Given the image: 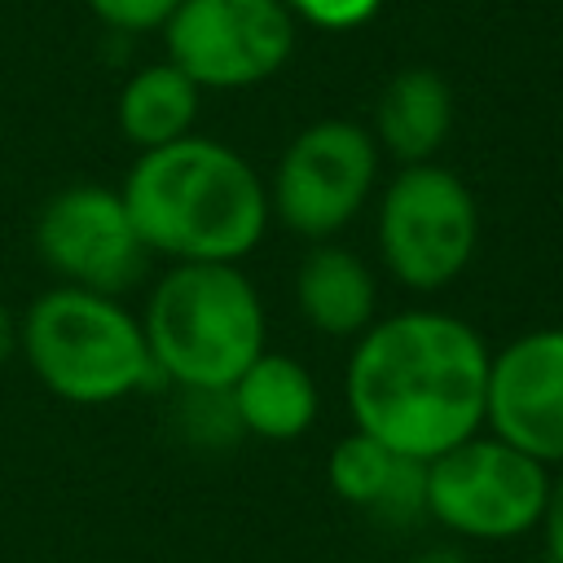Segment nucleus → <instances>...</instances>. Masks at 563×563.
<instances>
[{
    "label": "nucleus",
    "mask_w": 563,
    "mask_h": 563,
    "mask_svg": "<svg viewBox=\"0 0 563 563\" xmlns=\"http://www.w3.org/2000/svg\"><path fill=\"white\" fill-rule=\"evenodd\" d=\"M18 352L44 391L84 409L128 400L158 383L141 317L119 295L62 282L40 290L18 317Z\"/></svg>",
    "instance_id": "4"
},
{
    "label": "nucleus",
    "mask_w": 563,
    "mask_h": 563,
    "mask_svg": "<svg viewBox=\"0 0 563 563\" xmlns=\"http://www.w3.org/2000/svg\"><path fill=\"white\" fill-rule=\"evenodd\" d=\"M35 255L62 282L101 295H128L150 273V246L119 189L97 180L62 185L35 216Z\"/></svg>",
    "instance_id": "9"
},
{
    "label": "nucleus",
    "mask_w": 563,
    "mask_h": 563,
    "mask_svg": "<svg viewBox=\"0 0 563 563\" xmlns=\"http://www.w3.org/2000/svg\"><path fill=\"white\" fill-rule=\"evenodd\" d=\"M541 550H545V563H563V466L550 471V493H545V506H541Z\"/></svg>",
    "instance_id": "18"
},
{
    "label": "nucleus",
    "mask_w": 563,
    "mask_h": 563,
    "mask_svg": "<svg viewBox=\"0 0 563 563\" xmlns=\"http://www.w3.org/2000/svg\"><path fill=\"white\" fill-rule=\"evenodd\" d=\"M13 352H18V312L0 303V365H9Z\"/></svg>",
    "instance_id": "19"
},
{
    "label": "nucleus",
    "mask_w": 563,
    "mask_h": 563,
    "mask_svg": "<svg viewBox=\"0 0 563 563\" xmlns=\"http://www.w3.org/2000/svg\"><path fill=\"white\" fill-rule=\"evenodd\" d=\"M409 563H471V559H466V550H462V545H453V541H440V545H427V550H418Z\"/></svg>",
    "instance_id": "20"
},
{
    "label": "nucleus",
    "mask_w": 563,
    "mask_h": 563,
    "mask_svg": "<svg viewBox=\"0 0 563 563\" xmlns=\"http://www.w3.org/2000/svg\"><path fill=\"white\" fill-rule=\"evenodd\" d=\"M295 308L325 339H356L378 317V273L339 242H312L295 264Z\"/></svg>",
    "instance_id": "11"
},
{
    "label": "nucleus",
    "mask_w": 563,
    "mask_h": 563,
    "mask_svg": "<svg viewBox=\"0 0 563 563\" xmlns=\"http://www.w3.org/2000/svg\"><path fill=\"white\" fill-rule=\"evenodd\" d=\"M136 317L158 383L176 391H229L268 347L264 299L242 264H167Z\"/></svg>",
    "instance_id": "3"
},
{
    "label": "nucleus",
    "mask_w": 563,
    "mask_h": 563,
    "mask_svg": "<svg viewBox=\"0 0 563 563\" xmlns=\"http://www.w3.org/2000/svg\"><path fill=\"white\" fill-rule=\"evenodd\" d=\"M488 339L457 312L400 308L352 339L343 400L365 431L409 462H431L484 431Z\"/></svg>",
    "instance_id": "1"
},
{
    "label": "nucleus",
    "mask_w": 563,
    "mask_h": 563,
    "mask_svg": "<svg viewBox=\"0 0 563 563\" xmlns=\"http://www.w3.org/2000/svg\"><path fill=\"white\" fill-rule=\"evenodd\" d=\"M198 110H202V88L176 62L163 57L123 79L114 101V123L123 141L136 145V154H145L189 136L198 123Z\"/></svg>",
    "instance_id": "15"
},
{
    "label": "nucleus",
    "mask_w": 563,
    "mask_h": 563,
    "mask_svg": "<svg viewBox=\"0 0 563 563\" xmlns=\"http://www.w3.org/2000/svg\"><path fill=\"white\" fill-rule=\"evenodd\" d=\"M374 246L396 286L413 295L453 286L479 251V202L471 185L444 163L396 167L374 194Z\"/></svg>",
    "instance_id": "5"
},
{
    "label": "nucleus",
    "mask_w": 563,
    "mask_h": 563,
    "mask_svg": "<svg viewBox=\"0 0 563 563\" xmlns=\"http://www.w3.org/2000/svg\"><path fill=\"white\" fill-rule=\"evenodd\" d=\"M119 194L150 255L167 264H242L273 224L264 176L198 132L136 154Z\"/></svg>",
    "instance_id": "2"
},
{
    "label": "nucleus",
    "mask_w": 563,
    "mask_h": 563,
    "mask_svg": "<svg viewBox=\"0 0 563 563\" xmlns=\"http://www.w3.org/2000/svg\"><path fill=\"white\" fill-rule=\"evenodd\" d=\"M180 0H88V9L97 13V22H106L110 31L123 35H150L163 31L167 18L176 13Z\"/></svg>",
    "instance_id": "17"
},
{
    "label": "nucleus",
    "mask_w": 563,
    "mask_h": 563,
    "mask_svg": "<svg viewBox=\"0 0 563 563\" xmlns=\"http://www.w3.org/2000/svg\"><path fill=\"white\" fill-rule=\"evenodd\" d=\"M282 4L290 9V18H295L299 26L334 31V35L374 22L378 9H383V0H282Z\"/></svg>",
    "instance_id": "16"
},
{
    "label": "nucleus",
    "mask_w": 563,
    "mask_h": 563,
    "mask_svg": "<svg viewBox=\"0 0 563 563\" xmlns=\"http://www.w3.org/2000/svg\"><path fill=\"white\" fill-rule=\"evenodd\" d=\"M550 493V466L475 431L440 457L422 462V515L457 541H519L537 532Z\"/></svg>",
    "instance_id": "6"
},
{
    "label": "nucleus",
    "mask_w": 563,
    "mask_h": 563,
    "mask_svg": "<svg viewBox=\"0 0 563 563\" xmlns=\"http://www.w3.org/2000/svg\"><path fill=\"white\" fill-rule=\"evenodd\" d=\"M484 431L550 471L563 466V325L523 330L493 347Z\"/></svg>",
    "instance_id": "10"
},
{
    "label": "nucleus",
    "mask_w": 563,
    "mask_h": 563,
    "mask_svg": "<svg viewBox=\"0 0 563 563\" xmlns=\"http://www.w3.org/2000/svg\"><path fill=\"white\" fill-rule=\"evenodd\" d=\"M378 163L365 123L317 119L282 150L268 176V211L303 242H334L378 194Z\"/></svg>",
    "instance_id": "7"
},
{
    "label": "nucleus",
    "mask_w": 563,
    "mask_h": 563,
    "mask_svg": "<svg viewBox=\"0 0 563 563\" xmlns=\"http://www.w3.org/2000/svg\"><path fill=\"white\" fill-rule=\"evenodd\" d=\"M325 479L339 501L383 515V519H409L422 515V462L400 457L383 440L365 431H347L325 462Z\"/></svg>",
    "instance_id": "14"
},
{
    "label": "nucleus",
    "mask_w": 563,
    "mask_h": 563,
    "mask_svg": "<svg viewBox=\"0 0 563 563\" xmlns=\"http://www.w3.org/2000/svg\"><path fill=\"white\" fill-rule=\"evenodd\" d=\"M229 409H233L242 435L286 444V440H299L303 431H312V422L321 413V391L303 361H295L290 352L264 347L233 378Z\"/></svg>",
    "instance_id": "13"
},
{
    "label": "nucleus",
    "mask_w": 563,
    "mask_h": 563,
    "mask_svg": "<svg viewBox=\"0 0 563 563\" xmlns=\"http://www.w3.org/2000/svg\"><path fill=\"white\" fill-rule=\"evenodd\" d=\"M158 35L202 92H238L290 62L299 22L282 0H180Z\"/></svg>",
    "instance_id": "8"
},
{
    "label": "nucleus",
    "mask_w": 563,
    "mask_h": 563,
    "mask_svg": "<svg viewBox=\"0 0 563 563\" xmlns=\"http://www.w3.org/2000/svg\"><path fill=\"white\" fill-rule=\"evenodd\" d=\"M449 132H453V88L440 70L405 66L378 88L369 136L378 154L396 158V167L435 163Z\"/></svg>",
    "instance_id": "12"
}]
</instances>
